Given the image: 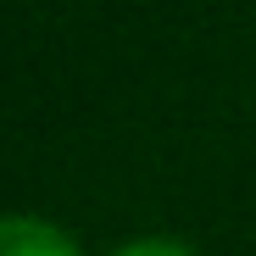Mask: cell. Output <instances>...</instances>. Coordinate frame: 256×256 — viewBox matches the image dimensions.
Here are the masks:
<instances>
[{
	"instance_id": "6da1fadb",
	"label": "cell",
	"mask_w": 256,
	"mask_h": 256,
	"mask_svg": "<svg viewBox=\"0 0 256 256\" xmlns=\"http://www.w3.org/2000/svg\"><path fill=\"white\" fill-rule=\"evenodd\" d=\"M0 256H84L45 218H0Z\"/></svg>"
},
{
	"instance_id": "7a4b0ae2",
	"label": "cell",
	"mask_w": 256,
	"mask_h": 256,
	"mask_svg": "<svg viewBox=\"0 0 256 256\" xmlns=\"http://www.w3.org/2000/svg\"><path fill=\"white\" fill-rule=\"evenodd\" d=\"M112 256H195V245H184V240H173V234H145V240L117 245Z\"/></svg>"
}]
</instances>
